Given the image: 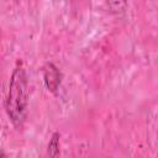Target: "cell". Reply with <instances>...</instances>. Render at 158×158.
<instances>
[{"label": "cell", "mask_w": 158, "mask_h": 158, "mask_svg": "<svg viewBox=\"0 0 158 158\" xmlns=\"http://www.w3.org/2000/svg\"><path fill=\"white\" fill-rule=\"evenodd\" d=\"M28 105V81L25 69L17 65L12 72L7 98L6 112L15 126H21L25 121Z\"/></svg>", "instance_id": "6da1fadb"}, {"label": "cell", "mask_w": 158, "mask_h": 158, "mask_svg": "<svg viewBox=\"0 0 158 158\" xmlns=\"http://www.w3.org/2000/svg\"><path fill=\"white\" fill-rule=\"evenodd\" d=\"M43 77H44V83L48 90H51L52 93H56L60 84V73L57 69V67L52 63H47L43 68Z\"/></svg>", "instance_id": "7a4b0ae2"}, {"label": "cell", "mask_w": 158, "mask_h": 158, "mask_svg": "<svg viewBox=\"0 0 158 158\" xmlns=\"http://www.w3.org/2000/svg\"><path fill=\"white\" fill-rule=\"evenodd\" d=\"M57 137H58V133H54L53 139L51 141V143H49V146H48L49 153H51L52 157H54V156L58 153V139H57Z\"/></svg>", "instance_id": "3957f363"}, {"label": "cell", "mask_w": 158, "mask_h": 158, "mask_svg": "<svg viewBox=\"0 0 158 158\" xmlns=\"http://www.w3.org/2000/svg\"><path fill=\"white\" fill-rule=\"evenodd\" d=\"M0 158H6V156H5V153H4V151L0 148Z\"/></svg>", "instance_id": "277c9868"}]
</instances>
